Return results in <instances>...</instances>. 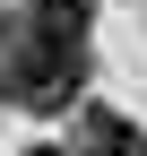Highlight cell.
Segmentation results:
<instances>
[{"label": "cell", "mask_w": 147, "mask_h": 156, "mask_svg": "<svg viewBox=\"0 0 147 156\" xmlns=\"http://www.w3.org/2000/svg\"><path fill=\"white\" fill-rule=\"evenodd\" d=\"M0 95L26 113H69L87 95V44H61L43 26H17L0 44Z\"/></svg>", "instance_id": "obj_1"}, {"label": "cell", "mask_w": 147, "mask_h": 156, "mask_svg": "<svg viewBox=\"0 0 147 156\" xmlns=\"http://www.w3.org/2000/svg\"><path fill=\"white\" fill-rule=\"evenodd\" d=\"M78 156H147V130H130L121 113H87V130H78Z\"/></svg>", "instance_id": "obj_2"}, {"label": "cell", "mask_w": 147, "mask_h": 156, "mask_svg": "<svg viewBox=\"0 0 147 156\" xmlns=\"http://www.w3.org/2000/svg\"><path fill=\"white\" fill-rule=\"evenodd\" d=\"M26 26L61 35V44H87V0H26Z\"/></svg>", "instance_id": "obj_3"}]
</instances>
